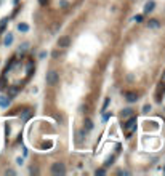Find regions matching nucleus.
I'll use <instances>...</instances> for the list:
<instances>
[{
  "instance_id": "3",
  "label": "nucleus",
  "mask_w": 165,
  "mask_h": 176,
  "mask_svg": "<svg viewBox=\"0 0 165 176\" xmlns=\"http://www.w3.org/2000/svg\"><path fill=\"white\" fill-rule=\"evenodd\" d=\"M58 79H59V75H58L56 70H50V72L47 74V83L48 85H56Z\"/></svg>"
},
{
  "instance_id": "12",
  "label": "nucleus",
  "mask_w": 165,
  "mask_h": 176,
  "mask_svg": "<svg viewBox=\"0 0 165 176\" xmlns=\"http://www.w3.org/2000/svg\"><path fill=\"white\" fill-rule=\"evenodd\" d=\"M11 42H13V35L8 34V35L5 37V40H3V43H5V45H11Z\"/></svg>"
},
{
  "instance_id": "14",
  "label": "nucleus",
  "mask_w": 165,
  "mask_h": 176,
  "mask_svg": "<svg viewBox=\"0 0 165 176\" xmlns=\"http://www.w3.org/2000/svg\"><path fill=\"white\" fill-rule=\"evenodd\" d=\"M135 21H136V23H141V21H143V16H141V15H136V16H135Z\"/></svg>"
},
{
  "instance_id": "10",
  "label": "nucleus",
  "mask_w": 165,
  "mask_h": 176,
  "mask_svg": "<svg viewBox=\"0 0 165 176\" xmlns=\"http://www.w3.org/2000/svg\"><path fill=\"white\" fill-rule=\"evenodd\" d=\"M133 115V111L132 109H123L122 111V118H128V117H132Z\"/></svg>"
},
{
  "instance_id": "1",
  "label": "nucleus",
  "mask_w": 165,
  "mask_h": 176,
  "mask_svg": "<svg viewBox=\"0 0 165 176\" xmlns=\"http://www.w3.org/2000/svg\"><path fill=\"white\" fill-rule=\"evenodd\" d=\"M136 125H138V122H136V117H130L128 120L123 123V133L127 134V136H130V134H133L136 131Z\"/></svg>"
},
{
  "instance_id": "11",
  "label": "nucleus",
  "mask_w": 165,
  "mask_h": 176,
  "mask_svg": "<svg viewBox=\"0 0 165 176\" xmlns=\"http://www.w3.org/2000/svg\"><path fill=\"white\" fill-rule=\"evenodd\" d=\"M18 30H19V32H27V30H29V26L21 23V24H18Z\"/></svg>"
},
{
  "instance_id": "2",
  "label": "nucleus",
  "mask_w": 165,
  "mask_h": 176,
  "mask_svg": "<svg viewBox=\"0 0 165 176\" xmlns=\"http://www.w3.org/2000/svg\"><path fill=\"white\" fill-rule=\"evenodd\" d=\"M64 173H66V168H64V165H63V163L56 162V163L51 165V175L59 176V175H64Z\"/></svg>"
},
{
  "instance_id": "20",
  "label": "nucleus",
  "mask_w": 165,
  "mask_h": 176,
  "mask_svg": "<svg viewBox=\"0 0 165 176\" xmlns=\"http://www.w3.org/2000/svg\"><path fill=\"white\" fill-rule=\"evenodd\" d=\"M59 5H61V6H63V8H64V6H67V2H64V0H63V2L59 3Z\"/></svg>"
},
{
  "instance_id": "16",
  "label": "nucleus",
  "mask_w": 165,
  "mask_h": 176,
  "mask_svg": "<svg viewBox=\"0 0 165 176\" xmlns=\"http://www.w3.org/2000/svg\"><path fill=\"white\" fill-rule=\"evenodd\" d=\"M27 46H29V43H23V45H21V50H23V51H26Z\"/></svg>"
},
{
  "instance_id": "13",
  "label": "nucleus",
  "mask_w": 165,
  "mask_h": 176,
  "mask_svg": "<svg viewBox=\"0 0 165 176\" xmlns=\"http://www.w3.org/2000/svg\"><path fill=\"white\" fill-rule=\"evenodd\" d=\"M109 101H111V99H109V98H106V99H104V104H103V111H104L106 107L109 106Z\"/></svg>"
},
{
  "instance_id": "17",
  "label": "nucleus",
  "mask_w": 165,
  "mask_h": 176,
  "mask_svg": "<svg viewBox=\"0 0 165 176\" xmlns=\"http://www.w3.org/2000/svg\"><path fill=\"white\" fill-rule=\"evenodd\" d=\"M39 3H40V5H42V6H45L47 3H48V0H39Z\"/></svg>"
},
{
  "instance_id": "9",
  "label": "nucleus",
  "mask_w": 165,
  "mask_h": 176,
  "mask_svg": "<svg viewBox=\"0 0 165 176\" xmlns=\"http://www.w3.org/2000/svg\"><path fill=\"white\" fill-rule=\"evenodd\" d=\"M8 104H10V98L0 96V107H8Z\"/></svg>"
},
{
  "instance_id": "18",
  "label": "nucleus",
  "mask_w": 165,
  "mask_h": 176,
  "mask_svg": "<svg viewBox=\"0 0 165 176\" xmlns=\"http://www.w3.org/2000/svg\"><path fill=\"white\" fill-rule=\"evenodd\" d=\"M96 175H104V170H103V168H99V170H96Z\"/></svg>"
},
{
  "instance_id": "8",
  "label": "nucleus",
  "mask_w": 165,
  "mask_h": 176,
  "mask_svg": "<svg viewBox=\"0 0 165 176\" xmlns=\"http://www.w3.org/2000/svg\"><path fill=\"white\" fill-rule=\"evenodd\" d=\"M84 125H85V130L87 131H90V130H93V122H91V118H85V122H84Z\"/></svg>"
},
{
  "instance_id": "6",
  "label": "nucleus",
  "mask_w": 165,
  "mask_h": 176,
  "mask_svg": "<svg viewBox=\"0 0 165 176\" xmlns=\"http://www.w3.org/2000/svg\"><path fill=\"white\" fill-rule=\"evenodd\" d=\"M147 27H151V29H159V27H160V23L157 21V19H151V21H147Z\"/></svg>"
},
{
  "instance_id": "19",
  "label": "nucleus",
  "mask_w": 165,
  "mask_h": 176,
  "mask_svg": "<svg viewBox=\"0 0 165 176\" xmlns=\"http://www.w3.org/2000/svg\"><path fill=\"white\" fill-rule=\"evenodd\" d=\"M149 109H151V106H147V104H146V106L143 107V111H144V112H147V111H149Z\"/></svg>"
},
{
  "instance_id": "4",
  "label": "nucleus",
  "mask_w": 165,
  "mask_h": 176,
  "mask_svg": "<svg viewBox=\"0 0 165 176\" xmlns=\"http://www.w3.org/2000/svg\"><path fill=\"white\" fill-rule=\"evenodd\" d=\"M69 45H71V39L67 35H63V37L58 39V46H59V48H67Z\"/></svg>"
},
{
  "instance_id": "7",
  "label": "nucleus",
  "mask_w": 165,
  "mask_h": 176,
  "mask_svg": "<svg viewBox=\"0 0 165 176\" xmlns=\"http://www.w3.org/2000/svg\"><path fill=\"white\" fill-rule=\"evenodd\" d=\"M154 6H156V3L152 2V0H149V2L144 5V13H149V11H152L154 10Z\"/></svg>"
},
{
  "instance_id": "21",
  "label": "nucleus",
  "mask_w": 165,
  "mask_h": 176,
  "mask_svg": "<svg viewBox=\"0 0 165 176\" xmlns=\"http://www.w3.org/2000/svg\"><path fill=\"white\" fill-rule=\"evenodd\" d=\"M164 77H165V74H164Z\"/></svg>"
},
{
  "instance_id": "15",
  "label": "nucleus",
  "mask_w": 165,
  "mask_h": 176,
  "mask_svg": "<svg viewBox=\"0 0 165 176\" xmlns=\"http://www.w3.org/2000/svg\"><path fill=\"white\" fill-rule=\"evenodd\" d=\"M16 93H18V88H15V87H13L11 90H10V94H16Z\"/></svg>"
},
{
  "instance_id": "5",
  "label": "nucleus",
  "mask_w": 165,
  "mask_h": 176,
  "mask_svg": "<svg viewBox=\"0 0 165 176\" xmlns=\"http://www.w3.org/2000/svg\"><path fill=\"white\" fill-rule=\"evenodd\" d=\"M136 98H138V94H136L135 91H125V99L128 101V103H135Z\"/></svg>"
}]
</instances>
